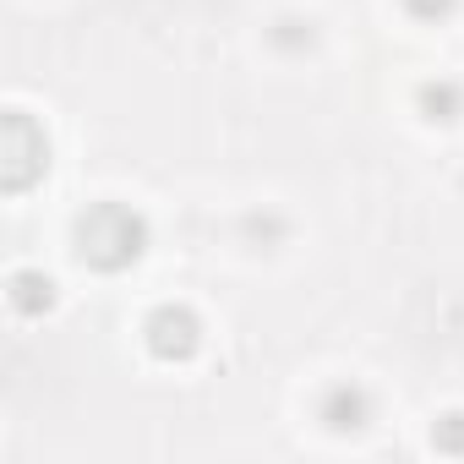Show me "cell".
<instances>
[{
	"label": "cell",
	"instance_id": "6da1fadb",
	"mask_svg": "<svg viewBox=\"0 0 464 464\" xmlns=\"http://www.w3.org/2000/svg\"><path fill=\"white\" fill-rule=\"evenodd\" d=\"M77 241H82V257L99 263V268H121L142 252V218L126 213V208H93L82 224H77Z\"/></svg>",
	"mask_w": 464,
	"mask_h": 464
},
{
	"label": "cell",
	"instance_id": "7a4b0ae2",
	"mask_svg": "<svg viewBox=\"0 0 464 464\" xmlns=\"http://www.w3.org/2000/svg\"><path fill=\"white\" fill-rule=\"evenodd\" d=\"M197 344V323L186 312H159L153 317V350L159 355H186Z\"/></svg>",
	"mask_w": 464,
	"mask_h": 464
},
{
	"label": "cell",
	"instance_id": "3957f363",
	"mask_svg": "<svg viewBox=\"0 0 464 464\" xmlns=\"http://www.w3.org/2000/svg\"><path fill=\"white\" fill-rule=\"evenodd\" d=\"M328 426H361V393H339L334 399V410H328Z\"/></svg>",
	"mask_w": 464,
	"mask_h": 464
},
{
	"label": "cell",
	"instance_id": "277c9868",
	"mask_svg": "<svg viewBox=\"0 0 464 464\" xmlns=\"http://www.w3.org/2000/svg\"><path fill=\"white\" fill-rule=\"evenodd\" d=\"M442 6H448V0H415V12H426V17H431V12H442Z\"/></svg>",
	"mask_w": 464,
	"mask_h": 464
}]
</instances>
